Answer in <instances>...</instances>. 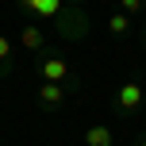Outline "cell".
<instances>
[{
    "label": "cell",
    "mask_w": 146,
    "mask_h": 146,
    "mask_svg": "<svg viewBox=\"0 0 146 146\" xmlns=\"http://www.w3.org/2000/svg\"><path fill=\"white\" fill-rule=\"evenodd\" d=\"M69 4H85V0H69Z\"/></svg>",
    "instance_id": "cell-13"
},
{
    "label": "cell",
    "mask_w": 146,
    "mask_h": 146,
    "mask_svg": "<svg viewBox=\"0 0 146 146\" xmlns=\"http://www.w3.org/2000/svg\"><path fill=\"white\" fill-rule=\"evenodd\" d=\"M12 69H15V42L0 35V81L12 77Z\"/></svg>",
    "instance_id": "cell-9"
},
{
    "label": "cell",
    "mask_w": 146,
    "mask_h": 146,
    "mask_svg": "<svg viewBox=\"0 0 146 146\" xmlns=\"http://www.w3.org/2000/svg\"><path fill=\"white\" fill-rule=\"evenodd\" d=\"M54 31H58V38H66V42H81V38H88V31H92V19H88V12L81 4H69L66 15L54 23Z\"/></svg>",
    "instance_id": "cell-3"
},
{
    "label": "cell",
    "mask_w": 146,
    "mask_h": 146,
    "mask_svg": "<svg viewBox=\"0 0 146 146\" xmlns=\"http://www.w3.org/2000/svg\"><path fill=\"white\" fill-rule=\"evenodd\" d=\"M15 50H23V54H31V58H38V54H46V50H54V42H50V31L42 27V23H23L19 27V38H15Z\"/></svg>",
    "instance_id": "cell-4"
},
{
    "label": "cell",
    "mask_w": 146,
    "mask_h": 146,
    "mask_svg": "<svg viewBox=\"0 0 146 146\" xmlns=\"http://www.w3.org/2000/svg\"><path fill=\"white\" fill-rule=\"evenodd\" d=\"M139 42L146 46V23H139Z\"/></svg>",
    "instance_id": "cell-11"
},
{
    "label": "cell",
    "mask_w": 146,
    "mask_h": 146,
    "mask_svg": "<svg viewBox=\"0 0 146 146\" xmlns=\"http://www.w3.org/2000/svg\"><path fill=\"white\" fill-rule=\"evenodd\" d=\"M66 96H69V88L66 85H50V81H38V88H35V104H38V111H58L62 104H66Z\"/></svg>",
    "instance_id": "cell-6"
},
{
    "label": "cell",
    "mask_w": 146,
    "mask_h": 146,
    "mask_svg": "<svg viewBox=\"0 0 146 146\" xmlns=\"http://www.w3.org/2000/svg\"><path fill=\"white\" fill-rule=\"evenodd\" d=\"M135 31H139V23H135L127 12H111L108 15V35L111 38H131Z\"/></svg>",
    "instance_id": "cell-7"
},
{
    "label": "cell",
    "mask_w": 146,
    "mask_h": 146,
    "mask_svg": "<svg viewBox=\"0 0 146 146\" xmlns=\"http://www.w3.org/2000/svg\"><path fill=\"white\" fill-rule=\"evenodd\" d=\"M35 77L38 81H50V85H66L69 92L81 88V73L69 66V58H62V54H54V50H46V54L35 58Z\"/></svg>",
    "instance_id": "cell-1"
},
{
    "label": "cell",
    "mask_w": 146,
    "mask_h": 146,
    "mask_svg": "<svg viewBox=\"0 0 146 146\" xmlns=\"http://www.w3.org/2000/svg\"><path fill=\"white\" fill-rule=\"evenodd\" d=\"M85 146H115V127H108V123H88V127H85Z\"/></svg>",
    "instance_id": "cell-8"
},
{
    "label": "cell",
    "mask_w": 146,
    "mask_h": 146,
    "mask_svg": "<svg viewBox=\"0 0 146 146\" xmlns=\"http://www.w3.org/2000/svg\"><path fill=\"white\" fill-rule=\"evenodd\" d=\"M15 8H19L23 15H31L35 23H58L62 15H66L69 0H12Z\"/></svg>",
    "instance_id": "cell-5"
},
{
    "label": "cell",
    "mask_w": 146,
    "mask_h": 146,
    "mask_svg": "<svg viewBox=\"0 0 146 146\" xmlns=\"http://www.w3.org/2000/svg\"><path fill=\"white\" fill-rule=\"evenodd\" d=\"M139 146H146V135H139Z\"/></svg>",
    "instance_id": "cell-12"
},
{
    "label": "cell",
    "mask_w": 146,
    "mask_h": 146,
    "mask_svg": "<svg viewBox=\"0 0 146 146\" xmlns=\"http://www.w3.org/2000/svg\"><path fill=\"white\" fill-rule=\"evenodd\" d=\"M146 104V81L135 73V77H127L123 85L115 88V96H111V108H115V115H139Z\"/></svg>",
    "instance_id": "cell-2"
},
{
    "label": "cell",
    "mask_w": 146,
    "mask_h": 146,
    "mask_svg": "<svg viewBox=\"0 0 146 146\" xmlns=\"http://www.w3.org/2000/svg\"><path fill=\"white\" fill-rule=\"evenodd\" d=\"M119 12H127L131 19H139V15L146 12V0H119Z\"/></svg>",
    "instance_id": "cell-10"
}]
</instances>
